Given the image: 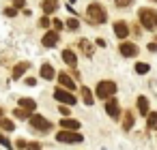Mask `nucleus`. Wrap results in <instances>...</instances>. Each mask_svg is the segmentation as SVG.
Returning <instances> with one entry per match:
<instances>
[{
	"label": "nucleus",
	"mask_w": 157,
	"mask_h": 150,
	"mask_svg": "<svg viewBox=\"0 0 157 150\" xmlns=\"http://www.w3.org/2000/svg\"><path fill=\"white\" fill-rule=\"evenodd\" d=\"M82 99H84V103H86V105H93V94H90V90H88L86 86L82 88Z\"/></svg>",
	"instance_id": "nucleus-19"
},
{
	"label": "nucleus",
	"mask_w": 157,
	"mask_h": 150,
	"mask_svg": "<svg viewBox=\"0 0 157 150\" xmlns=\"http://www.w3.org/2000/svg\"><path fill=\"white\" fill-rule=\"evenodd\" d=\"M116 92V84L114 82H99L97 84V97L99 99H112Z\"/></svg>",
	"instance_id": "nucleus-3"
},
{
	"label": "nucleus",
	"mask_w": 157,
	"mask_h": 150,
	"mask_svg": "<svg viewBox=\"0 0 157 150\" xmlns=\"http://www.w3.org/2000/svg\"><path fill=\"white\" fill-rule=\"evenodd\" d=\"M0 126H2L5 131H13V129H15V124H13L11 120H7V118H2V120H0Z\"/></svg>",
	"instance_id": "nucleus-23"
},
{
	"label": "nucleus",
	"mask_w": 157,
	"mask_h": 150,
	"mask_svg": "<svg viewBox=\"0 0 157 150\" xmlns=\"http://www.w3.org/2000/svg\"><path fill=\"white\" fill-rule=\"evenodd\" d=\"M114 35H116L118 39H127V37H129V26H127L125 22H116V24H114Z\"/></svg>",
	"instance_id": "nucleus-7"
},
{
	"label": "nucleus",
	"mask_w": 157,
	"mask_h": 150,
	"mask_svg": "<svg viewBox=\"0 0 157 150\" xmlns=\"http://www.w3.org/2000/svg\"><path fill=\"white\" fill-rule=\"evenodd\" d=\"M56 43H58V32H56V30L45 32V37H43V45H45V47H54Z\"/></svg>",
	"instance_id": "nucleus-9"
},
{
	"label": "nucleus",
	"mask_w": 157,
	"mask_h": 150,
	"mask_svg": "<svg viewBox=\"0 0 157 150\" xmlns=\"http://www.w3.org/2000/svg\"><path fill=\"white\" fill-rule=\"evenodd\" d=\"M118 52H121L125 58H131V56H136V54H138V47H136L133 43H121Z\"/></svg>",
	"instance_id": "nucleus-8"
},
{
	"label": "nucleus",
	"mask_w": 157,
	"mask_h": 150,
	"mask_svg": "<svg viewBox=\"0 0 157 150\" xmlns=\"http://www.w3.org/2000/svg\"><path fill=\"white\" fill-rule=\"evenodd\" d=\"M140 24L146 28V30H155L157 28V13L153 9H140Z\"/></svg>",
	"instance_id": "nucleus-2"
},
{
	"label": "nucleus",
	"mask_w": 157,
	"mask_h": 150,
	"mask_svg": "<svg viewBox=\"0 0 157 150\" xmlns=\"http://www.w3.org/2000/svg\"><path fill=\"white\" fill-rule=\"evenodd\" d=\"M5 15H7V17H15V15H17V9H7Z\"/></svg>",
	"instance_id": "nucleus-29"
},
{
	"label": "nucleus",
	"mask_w": 157,
	"mask_h": 150,
	"mask_svg": "<svg viewBox=\"0 0 157 150\" xmlns=\"http://www.w3.org/2000/svg\"><path fill=\"white\" fill-rule=\"evenodd\" d=\"M26 150H41V146H39V144H28Z\"/></svg>",
	"instance_id": "nucleus-32"
},
{
	"label": "nucleus",
	"mask_w": 157,
	"mask_h": 150,
	"mask_svg": "<svg viewBox=\"0 0 157 150\" xmlns=\"http://www.w3.org/2000/svg\"><path fill=\"white\" fill-rule=\"evenodd\" d=\"M35 84H37V79H35V77H26V86H30V88H33Z\"/></svg>",
	"instance_id": "nucleus-31"
},
{
	"label": "nucleus",
	"mask_w": 157,
	"mask_h": 150,
	"mask_svg": "<svg viewBox=\"0 0 157 150\" xmlns=\"http://www.w3.org/2000/svg\"><path fill=\"white\" fill-rule=\"evenodd\" d=\"M54 75H56V73H54V67H52V64H43V67H41V77H43V79H52Z\"/></svg>",
	"instance_id": "nucleus-17"
},
{
	"label": "nucleus",
	"mask_w": 157,
	"mask_h": 150,
	"mask_svg": "<svg viewBox=\"0 0 157 150\" xmlns=\"http://www.w3.org/2000/svg\"><path fill=\"white\" fill-rule=\"evenodd\" d=\"M131 124H133V116H131V114L127 112V114H125V122H123L125 131H129V129H131Z\"/></svg>",
	"instance_id": "nucleus-24"
},
{
	"label": "nucleus",
	"mask_w": 157,
	"mask_h": 150,
	"mask_svg": "<svg viewBox=\"0 0 157 150\" xmlns=\"http://www.w3.org/2000/svg\"><path fill=\"white\" fill-rule=\"evenodd\" d=\"M78 26H80V22H78L75 17H69V20H67V28H69V30H78Z\"/></svg>",
	"instance_id": "nucleus-25"
},
{
	"label": "nucleus",
	"mask_w": 157,
	"mask_h": 150,
	"mask_svg": "<svg viewBox=\"0 0 157 150\" xmlns=\"http://www.w3.org/2000/svg\"><path fill=\"white\" fill-rule=\"evenodd\" d=\"M60 126L63 129H67V131H78L82 124H80V120H73V118H65V120H60Z\"/></svg>",
	"instance_id": "nucleus-10"
},
{
	"label": "nucleus",
	"mask_w": 157,
	"mask_h": 150,
	"mask_svg": "<svg viewBox=\"0 0 157 150\" xmlns=\"http://www.w3.org/2000/svg\"><path fill=\"white\" fill-rule=\"evenodd\" d=\"M60 114H63V116H69V107H65V105H60Z\"/></svg>",
	"instance_id": "nucleus-33"
},
{
	"label": "nucleus",
	"mask_w": 157,
	"mask_h": 150,
	"mask_svg": "<svg viewBox=\"0 0 157 150\" xmlns=\"http://www.w3.org/2000/svg\"><path fill=\"white\" fill-rule=\"evenodd\" d=\"M58 82H60L63 88H67V90H75V84H73V79H71L67 73H60V75H58Z\"/></svg>",
	"instance_id": "nucleus-13"
},
{
	"label": "nucleus",
	"mask_w": 157,
	"mask_h": 150,
	"mask_svg": "<svg viewBox=\"0 0 157 150\" xmlns=\"http://www.w3.org/2000/svg\"><path fill=\"white\" fill-rule=\"evenodd\" d=\"M69 2H75V0H69Z\"/></svg>",
	"instance_id": "nucleus-37"
},
{
	"label": "nucleus",
	"mask_w": 157,
	"mask_h": 150,
	"mask_svg": "<svg viewBox=\"0 0 157 150\" xmlns=\"http://www.w3.org/2000/svg\"><path fill=\"white\" fill-rule=\"evenodd\" d=\"M30 122H33V126L39 129V131H50V129H52V122L45 120V118L39 116V114H33V116H30Z\"/></svg>",
	"instance_id": "nucleus-6"
},
{
	"label": "nucleus",
	"mask_w": 157,
	"mask_h": 150,
	"mask_svg": "<svg viewBox=\"0 0 157 150\" xmlns=\"http://www.w3.org/2000/svg\"><path fill=\"white\" fill-rule=\"evenodd\" d=\"M11 2L15 5V9H24V5H26V0H11Z\"/></svg>",
	"instance_id": "nucleus-27"
},
{
	"label": "nucleus",
	"mask_w": 157,
	"mask_h": 150,
	"mask_svg": "<svg viewBox=\"0 0 157 150\" xmlns=\"http://www.w3.org/2000/svg\"><path fill=\"white\" fill-rule=\"evenodd\" d=\"M20 107H22V109H26V112H30V114H33V112H35V109H37V103H35V101H33V99H20Z\"/></svg>",
	"instance_id": "nucleus-15"
},
{
	"label": "nucleus",
	"mask_w": 157,
	"mask_h": 150,
	"mask_svg": "<svg viewBox=\"0 0 157 150\" xmlns=\"http://www.w3.org/2000/svg\"><path fill=\"white\" fill-rule=\"evenodd\" d=\"M30 116H33V114H30V112H26V109H22V107H20V109H15V118H30Z\"/></svg>",
	"instance_id": "nucleus-26"
},
{
	"label": "nucleus",
	"mask_w": 157,
	"mask_h": 150,
	"mask_svg": "<svg viewBox=\"0 0 157 150\" xmlns=\"http://www.w3.org/2000/svg\"><path fill=\"white\" fill-rule=\"evenodd\" d=\"M131 0H116V7H129Z\"/></svg>",
	"instance_id": "nucleus-30"
},
{
	"label": "nucleus",
	"mask_w": 157,
	"mask_h": 150,
	"mask_svg": "<svg viewBox=\"0 0 157 150\" xmlns=\"http://www.w3.org/2000/svg\"><path fill=\"white\" fill-rule=\"evenodd\" d=\"M0 144H2L5 148H11V141H9V139H7L5 135H0Z\"/></svg>",
	"instance_id": "nucleus-28"
},
{
	"label": "nucleus",
	"mask_w": 157,
	"mask_h": 150,
	"mask_svg": "<svg viewBox=\"0 0 157 150\" xmlns=\"http://www.w3.org/2000/svg\"><path fill=\"white\" fill-rule=\"evenodd\" d=\"M56 9V2H54V0H45V2H43V11L45 13H52Z\"/></svg>",
	"instance_id": "nucleus-22"
},
{
	"label": "nucleus",
	"mask_w": 157,
	"mask_h": 150,
	"mask_svg": "<svg viewBox=\"0 0 157 150\" xmlns=\"http://www.w3.org/2000/svg\"><path fill=\"white\" fill-rule=\"evenodd\" d=\"M63 60H65L71 69H75V67H78V58H75V54H73L71 49H65V52H63Z\"/></svg>",
	"instance_id": "nucleus-11"
},
{
	"label": "nucleus",
	"mask_w": 157,
	"mask_h": 150,
	"mask_svg": "<svg viewBox=\"0 0 157 150\" xmlns=\"http://www.w3.org/2000/svg\"><path fill=\"white\" fill-rule=\"evenodd\" d=\"M41 26H43V28H48V26H50V20H48V17H43V20H41Z\"/></svg>",
	"instance_id": "nucleus-34"
},
{
	"label": "nucleus",
	"mask_w": 157,
	"mask_h": 150,
	"mask_svg": "<svg viewBox=\"0 0 157 150\" xmlns=\"http://www.w3.org/2000/svg\"><path fill=\"white\" fill-rule=\"evenodd\" d=\"M86 17H88L93 24H103V22L108 20V13H105V9H103L99 2H93V5H88V9H86Z\"/></svg>",
	"instance_id": "nucleus-1"
},
{
	"label": "nucleus",
	"mask_w": 157,
	"mask_h": 150,
	"mask_svg": "<svg viewBox=\"0 0 157 150\" xmlns=\"http://www.w3.org/2000/svg\"><path fill=\"white\" fill-rule=\"evenodd\" d=\"M148 69H151V67H148L146 62H138V64H136V73H140V75L148 73Z\"/></svg>",
	"instance_id": "nucleus-21"
},
{
	"label": "nucleus",
	"mask_w": 157,
	"mask_h": 150,
	"mask_svg": "<svg viewBox=\"0 0 157 150\" xmlns=\"http://www.w3.org/2000/svg\"><path fill=\"white\" fill-rule=\"evenodd\" d=\"M0 120H2V107H0Z\"/></svg>",
	"instance_id": "nucleus-36"
},
{
	"label": "nucleus",
	"mask_w": 157,
	"mask_h": 150,
	"mask_svg": "<svg viewBox=\"0 0 157 150\" xmlns=\"http://www.w3.org/2000/svg\"><path fill=\"white\" fill-rule=\"evenodd\" d=\"M148 129H153V131H157V112H153V114H148Z\"/></svg>",
	"instance_id": "nucleus-20"
},
{
	"label": "nucleus",
	"mask_w": 157,
	"mask_h": 150,
	"mask_svg": "<svg viewBox=\"0 0 157 150\" xmlns=\"http://www.w3.org/2000/svg\"><path fill=\"white\" fill-rule=\"evenodd\" d=\"M80 47H82V49H84V54H86V56H88V58H90V56H93V54H95V49H93V45H90V43H88V41H86V39H82V41H80Z\"/></svg>",
	"instance_id": "nucleus-18"
},
{
	"label": "nucleus",
	"mask_w": 157,
	"mask_h": 150,
	"mask_svg": "<svg viewBox=\"0 0 157 150\" xmlns=\"http://www.w3.org/2000/svg\"><path fill=\"white\" fill-rule=\"evenodd\" d=\"M54 28H56V30H60V28H63V22H58V20H54Z\"/></svg>",
	"instance_id": "nucleus-35"
},
{
	"label": "nucleus",
	"mask_w": 157,
	"mask_h": 150,
	"mask_svg": "<svg viewBox=\"0 0 157 150\" xmlns=\"http://www.w3.org/2000/svg\"><path fill=\"white\" fill-rule=\"evenodd\" d=\"M138 112L142 116H148V101H146V97H138Z\"/></svg>",
	"instance_id": "nucleus-16"
},
{
	"label": "nucleus",
	"mask_w": 157,
	"mask_h": 150,
	"mask_svg": "<svg viewBox=\"0 0 157 150\" xmlns=\"http://www.w3.org/2000/svg\"><path fill=\"white\" fill-rule=\"evenodd\" d=\"M56 139L63 141V144H80V141H84V137H82L78 131H67V129H63V131L56 135Z\"/></svg>",
	"instance_id": "nucleus-4"
},
{
	"label": "nucleus",
	"mask_w": 157,
	"mask_h": 150,
	"mask_svg": "<svg viewBox=\"0 0 157 150\" xmlns=\"http://www.w3.org/2000/svg\"><path fill=\"white\" fill-rule=\"evenodd\" d=\"M54 97H56V101L67 103V105H73V103H75V97H73L71 90H67V88H58V90L54 92Z\"/></svg>",
	"instance_id": "nucleus-5"
},
{
	"label": "nucleus",
	"mask_w": 157,
	"mask_h": 150,
	"mask_svg": "<svg viewBox=\"0 0 157 150\" xmlns=\"http://www.w3.org/2000/svg\"><path fill=\"white\" fill-rule=\"evenodd\" d=\"M28 69H30V64H28V62H17V64H15V69H13V79H20Z\"/></svg>",
	"instance_id": "nucleus-12"
},
{
	"label": "nucleus",
	"mask_w": 157,
	"mask_h": 150,
	"mask_svg": "<svg viewBox=\"0 0 157 150\" xmlns=\"http://www.w3.org/2000/svg\"><path fill=\"white\" fill-rule=\"evenodd\" d=\"M105 112H108L112 118H118V103H116L114 99H108V103H105Z\"/></svg>",
	"instance_id": "nucleus-14"
},
{
	"label": "nucleus",
	"mask_w": 157,
	"mask_h": 150,
	"mask_svg": "<svg viewBox=\"0 0 157 150\" xmlns=\"http://www.w3.org/2000/svg\"><path fill=\"white\" fill-rule=\"evenodd\" d=\"M155 2H157V0H155Z\"/></svg>",
	"instance_id": "nucleus-38"
}]
</instances>
